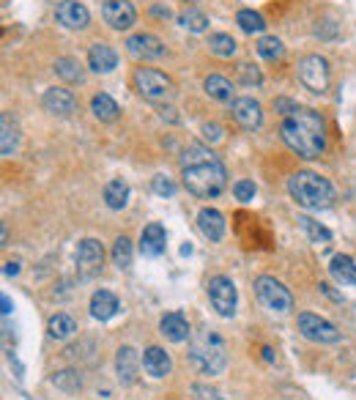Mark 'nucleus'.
Instances as JSON below:
<instances>
[{
  "mask_svg": "<svg viewBox=\"0 0 356 400\" xmlns=\"http://www.w3.org/2000/svg\"><path fill=\"white\" fill-rule=\"evenodd\" d=\"M181 173H183L186 192L200 200L216 198L227 187V170L222 159L211 148L197 146V143L181 151Z\"/></svg>",
  "mask_w": 356,
  "mask_h": 400,
  "instance_id": "obj_1",
  "label": "nucleus"
},
{
  "mask_svg": "<svg viewBox=\"0 0 356 400\" xmlns=\"http://www.w3.org/2000/svg\"><path fill=\"white\" fill-rule=\"evenodd\" d=\"M280 135H282L285 146L302 159H318L326 151L324 118L310 107H296L291 115H285Z\"/></svg>",
  "mask_w": 356,
  "mask_h": 400,
  "instance_id": "obj_2",
  "label": "nucleus"
},
{
  "mask_svg": "<svg viewBox=\"0 0 356 400\" xmlns=\"http://www.w3.org/2000/svg\"><path fill=\"white\" fill-rule=\"evenodd\" d=\"M288 192L296 200V205L307 208V211H324L335 203V187L329 184V179L313 173V170H299L288 179Z\"/></svg>",
  "mask_w": 356,
  "mask_h": 400,
  "instance_id": "obj_3",
  "label": "nucleus"
},
{
  "mask_svg": "<svg viewBox=\"0 0 356 400\" xmlns=\"http://www.w3.org/2000/svg\"><path fill=\"white\" fill-rule=\"evenodd\" d=\"M189 359L203 376H219L227 368V346L214 329H200L189 343Z\"/></svg>",
  "mask_w": 356,
  "mask_h": 400,
  "instance_id": "obj_4",
  "label": "nucleus"
},
{
  "mask_svg": "<svg viewBox=\"0 0 356 400\" xmlns=\"http://www.w3.org/2000/svg\"><path fill=\"white\" fill-rule=\"evenodd\" d=\"M135 88H137V93H140L143 99L157 102V104L170 102V99L176 96L173 80H170L168 74L157 71V69H137V71H135Z\"/></svg>",
  "mask_w": 356,
  "mask_h": 400,
  "instance_id": "obj_5",
  "label": "nucleus"
},
{
  "mask_svg": "<svg viewBox=\"0 0 356 400\" xmlns=\"http://www.w3.org/2000/svg\"><path fill=\"white\" fill-rule=\"evenodd\" d=\"M255 296H258V302L269 310V313H280V315H285V313H291L293 310V296H291V291L280 282V280H274V277H258L255 280Z\"/></svg>",
  "mask_w": 356,
  "mask_h": 400,
  "instance_id": "obj_6",
  "label": "nucleus"
},
{
  "mask_svg": "<svg viewBox=\"0 0 356 400\" xmlns=\"http://www.w3.org/2000/svg\"><path fill=\"white\" fill-rule=\"evenodd\" d=\"M296 69H299V80H302V85L307 91L326 93V88H329V63H326V58H321V55H304Z\"/></svg>",
  "mask_w": 356,
  "mask_h": 400,
  "instance_id": "obj_7",
  "label": "nucleus"
},
{
  "mask_svg": "<svg viewBox=\"0 0 356 400\" xmlns=\"http://www.w3.org/2000/svg\"><path fill=\"white\" fill-rule=\"evenodd\" d=\"M208 299H211V307L222 315V318H233L236 313V302H238V291L233 285L230 277L225 274H216L208 280Z\"/></svg>",
  "mask_w": 356,
  "mask_h": 400,
  "instance_id": "obj_8",
  "label": "nucleus"
},
{
  "mask_svg": "<svg viewBox=\"0 0 356 400\" xmlns=\"http://www.w3.org/2000/svg\"><path fill=\"white\" fill-rule=\"evenodd\" d=\"M299 332L313 343H340V329L315 313H299Z\"/></svg>",
  "mask_w": 356,
  "mask_h": 400,
  "instance_id": "obj_9",
  "label": "nucleus"
},
{
  "mask_svg": "<svg viewBox=\"0 0 356 400\" xmlns=\"http://www.w3.org/2000/svg\"><path fill=\"white\" fill-rule=\"evenodd\" d=\"M102 263H104V247L102 241L96 238H82L74 249V266L82 277H93L102 271Z\"/></svg>",
  "mask_w": 356,
  "mask_h": 400,
  "instance_id": "obj_10",
  "label": "nucleus"
},
{
  "mask_svg": "<svg viewBox=\"0 0 356 400\" xmlns=\"http://www.w3.org/2000/svg\"><path fill=\"white\" fill-rule=\"evenodd\" d=\"M230 113H233V121H236L241 129H247V132H252V129H258V126L263 124V107H260V102H255L252 96H238V99H233Z\"/></svg>",
  "mask_w": 356,
  "mask_h": 400,
  "instance_id": "obj_11",
  "label": "nucleus"
},
{
  "mask_svg": "<svg viewBox=\"0 0 356 400\" xmlns=\"http://www.w3.org/2000/svg\"><path fill=\"white\" fill-rule=\"evenodd\" d=\"M102 16L113 30H129L137 22V11L129 0H104Z\"/></svg>",
  "mask_w": 356,
  "mask_h": 400,
  "instance_id": "obj_12",
  "label": "nucleus"
},
{
  "mask_svg": "<svg viewBox=\"0 0 356 400\" xmlns=\"http://www.w3.org/2000/svg\"><path fill=\"white\" fill-rule=\"evenodd\" d=\"M55 19H58L63 27H69V30H85L88 22H91V14H88V8H85L82 3H77V0H60V3L55 5Z\"/></svg>",
  "mask_w": 356,
  "mask_h": 400,
  "instance_id": "obj_13",
  "label": "nucleus"
},
{
  "mask_svg": "<svg viewBox=\"0 0 356 400\" xmlns=\"http://www.w3.org/2000/svg\"><path fill=\"white\" fill-rule=\"evenodd\" d=\"M124 47L129 49V55L143 58V60H157V58L165 55V44L157 36H151V33H135V36L126 38Z\"/></svg>",
  "mask_w": 356,
  "mask_h": 400,
  "instance_id": "obj_14",
  "label": "nucleus"
},
{
  "mask_svg": "<svg viewBox=\"0 0 356 400\" xmlns=\"http://www.w3.org/2000/svg\"><path fill=\"white\" fill-rule=\"evenodd\" d=\"M41 107H44L49 115L66 118V115H71V113L77 110V99H74V93L66 91V88H49V91H44V96H41Z\"/></svg>",
  "mask_w": 356,
  "mask_h": 400,
  "instance_id": "obj_15",
  "label": "nucleus"
},
{
  "mask_svg": "<svg viewBox=\"0 0 356 400\" xmlns=\"http://www.w3.org/2000/svg\"><path fill=\"white\" fill-rule=\"evenodd\" d=\"M140 354L132 348V346H121L118 354H115V373L121 379V384H135L137 381V373H140Z\"/></svg>",
  "mask_w": 356,
  "mask_h": 400,
  "instance_id": "obj_16",
  "label": "nucleus"
},
{
  "mask_svg": "<svg viewBox=\"0 0 356 400\" xmlns=\"http://www.w3.org/2000/svg\"><path fill=\"white\" fill-rule=\"evenodd\" d=\"M143 370H146L151 379H165V376H170V370H173V359H170V354H168L165 348L151 346V348L143 351Z\"/></svg>",
  "mask_w": 356,
  "mask_h": 400,
  "instance_id": "obj_17",
  "label": "nucleus"
},
{
  "mask_svg": "<svg viewBox=\"0 0 356 400\" xmlns=\"http://www.w3.org/2000/svg\"><path fill=\"white\" fill-rule=\"evenodd\" d=\"M165 244H168V233H165V227L159 222H151V225L143 227V233H140V252L146 258H159L165 252Z\"/></svg>",
  "mask_w": 356,
  "mask_h": 400,
  "instance_id": "obj_18",
  "label": "nucleus"
},
{
  "mask_svg": "<svg viewBox=\"0 0 356 400\" xmlns=\"http://www.w3.org/2000/svg\"><path fill=\"white\" fill-rule=\"evenodd\" d=\"M118 310H121V302H118V296H115L113 291L99 288V291L91 296V315H93L96 321H110Z\"/></svg>",
  "mask_w": 356,
  "mask_h": 400,
  "instance_id": "obj_19",
  "label": "nucleus"
},
{
  "mask_svg": "<svg viewBox=\"0 0 356 400\" xmlns=\"http://www.w3.org/2000/svg\"><path fill=\"white\" fill-rule=\"evenodd\" d=\"M88 66L96 74H110L118 66V52L110 44H93L91 52H88Z\"/></svg>",
  "mask_w": 356,
  "mask_h": 400,
  "instance_id": "obj_20",
  "label": "nucleus"
},
{
  "mask_svg": "<svg viewBox=\"0 0 356 400\" xmlns=\"http://www.w3.org/2000/svg\"><path fill=\"white\" fill-rule=\"evenodd\" d=\"M197 227L208 241H219L225 236V216L216 208H200L197 214Z\"/></svg>",
  "mask_w": 356,
  "mask_h": 400,
  "instance_id": "obj_21",
  "label": "nucleus"
},
{
  "mask_svg": "<svg viewBox=\"0 0 356 400\" xmlns=\"http://www.w3.org/2000/svg\"><path fill=\"white\" fill-rule=\"evenodd\" d=\"M159 329H162V335H165L170 343H183V340L189 337V321H186V315L178 313V310L162 315Z\"/></svg>",
  "mask_w": 356,
  "mask_h": 400,
  "instance_id": "obj_22",
  "label": "nucleus"
},
{
  "mask_svg": "<svg viewBox=\"0 0 356 400\" xmlns=\"http://www.w3.org/2000/svg\"><path fill=\"white\" fill-rule=\"evenodd\" d=\"M329 274L335 282L340 285H356V263L351 255H335L332 258V266H329Z\"/></svg>",
  "mask_w": 356,
  "mask_h": 400,
  "instance_id": "obj_23",
  "label": "nucleus"
},
{
  "mask_svg": "<svg viewBox=\"0 0 356 400\" xmlns=\"http://www.w3.org/2000/svg\"><path fill=\"white\" fill-rule=\"evenodd\" d=\"M19 146V126L14 124V118L8 113L0 115V154L3 157H11Z\"/></svg>",
  "mask_w": 356,
  "mask_h": 400,
  "instance_id": "obj_24",
  "label": "nucleus"
},
{
  "mask_svg": "<svg viewBox=\"0 0 356 400\" xmlns=\"http://www.w3.org/2000/svg\"><path fill=\"white\" fill-rule=\"evenodd\" d=\"M47 332L52 340H69L71 335H77V321L69 313H55L47 324Z\"/></svg>",
  "mask_w": 356,
  "mask_h": 400,
  "instance_id": "obj_25",
  "label": "nucleus"
},
{
  "mask_svg": "<svg viewBox=\"0 0 356 400\" xmlns=\"http://www.w3.org/2000/svg\"><path fill=\"white\" fill-rule=\"evenodd\" d=\"M104 203H107V208H113V211L126 208V203H129V184H126L124 179H113V181L104 187Z\"/></svg>",
  "mask_w": 356,
  "mask_h": 400,
  "instance_id": "obj_26",
  "label": "nucleus"
},
{
  "mask_svg": "<svg viewBox=\"0 0 356 400\" xmlns=\"http://www.w3.org/2000/svg\"><path fill=\"white\" fill-rule=\"evenodd\" d=\"M55 74H58L63 82H77V85L85 80V71H82L80 60H77V58H71V55H66V58H58V60H55Z\"/></svg>",
  "mask_w": 356,
  "mask_h": 400,
  "instance_id": "obj_27",
  "label": "nucleus"
},
{
  "mask_svg": "<svg viewBox=\"0 0 356 400\" xmlns=\"http://www.w3.org/2000/svg\"><path fill=\"white\" fill-rule=\"evenodd\" d=\"M203 88L216 102H230V96H233V82L227 77H222V74H208L205 82H203Z\"/></svg>",
  "mask_w": 356,
  "mask_h": 400,
  "instance_id": "obj_28",
  "label": "nucleus"
},
{
  "mask_svg": "<svg viewBox=\"0 0 356 400\" xmlns=\"http://www.w3.org/2000/svg\"><path fill=\"white\" fill-rule=\"evenodd\" d=\"M91 110H93V115L99 118V121H115L118 118V102L110 96V93H96L93 99H91Z\"/></svg>",
  "mask_w": 356,
  "mask_h": 400,
  "instance_id": "obj_29",
  "label": "nucleus"
},
{
  "mask_svg": "<svg viewBox=\"0 0 356 400\" xmlns=\"http://www.w3.org/2000/svg\"><path fill=\"white\" fill-rule=\"evenodd\" d=\"M236 22H238V27L244 33H263L266 30V19L258 11H252V8H241L236 14Z\"/></svg>",
  "mask_w": 356,
  "mask_h": 400,
  "instance_id": "obj_30",
  "label": "nucleus"
},
{
  "mask_svg": "<svg viewBox=\"0 0 356 400\" xmlns=\"http://www.w3.org/2000/svg\"><path fill=\"white\" fill-rule=\"evenodd\" d=\"M208 49L216 58H230V55H236V38L227 36V33H211L208 36Z\"/></svg>",
  "mask_w": 356,
  "mask_h": 400,
  "instance_id": "obj_31",
  "label": "nucleus"
},
{
  "mask_svg": "<svg viewBox=\"0 0 356 400\" xmlns=\"http://www.w3.org/2000/svg\"><path fill=\"white\" fill-rule=\"evenodd\" d=\"M255 49H258V55L266 58V60H280V58L285 55V47H282V41H280L277 36H263V38H258Z\"/></svg>",
  "mask_w": 356,
  "mask_h": 400,
  "instance_id": "obj_32",
  "label": "nucleus"
},
{
  "mask_svg": "<svg viewBox=\"0 0 356 400\" xmlns=\"http://www.w3.org/2000/svg\"><path fill=\"white\" fill-rule=\"evenodd\" d=\"M299 225L304 227V233L310 236L313 244H329V241H332V230L324 227V225H318L315 219H310V216H299Z\"/></svg>",
  "mask_w": 356,
  "mask_h": 400,
  "instance_id": "obj_33",
  "label": "nucleus"
},
{
  "mask_svg": "<svg viewBox=\"0 0 356 400\" xmlns=\"http://www.w3.org/2000/svg\"><path fill=\"white\" fill-rule=\"evenodd\" d=\"M132 258H135L132 241H129L126 236H118L115 244H113V263H115L118 269H129V266H132Z\"/></svg>",
  "mask_w": 356,
  "mask_h": 400,
  "instance_id": "obj_34",
  "label": "nucleus"
},
{
  "mask_svg": "<svg viewBox=\"0 0 356 400\" xmlns=\"http://www.w3.org/2000/svg\"><path fill=\"white\" fill-rule=\"evenodd\" d=\"M178 22H181V27H186V30H192V33H203V30L208 27V16H205L203 11H197V8H186V11L178 16Z\"/></svg>",
  "mask_w": 356,
  "mask_h": 400,
  "instance_id": "obj_35",
  "label": "nucleus"
},
{
  "mask_svg": "<svg viewBox=\"0 0 356 400\" xmlns=\"http://www.w3.org/2000/svg\"><path fill=\"white\" fill-rule=\"evenodd\" d=\"M52 387L63 390V392H80L82 390V379L77 370H60L52 376Z\"/></svg>",
  "mask_w": 356,
  "mask_h": 400,
  "instance_id": "obj_36",
  "label": "nucleus"
},
{
  "mask_svg": "<svg viewBox=\"0 0 356 400\" xmlns=\"http://www.w3.org/2000/svg\"><path fill=\"white\" fill-rule=\"evenodd\" d=\"M238 80L249 88V85H260L263 82V74H260V69L255 63H241L238 66Z\"/></svg>",
  "mask_w": 356,
  "mask_h": 400,
  "instance_id": "obj_37",
  "label": "nucleus"
},
{
  "mask_svg": "<svg viewBox=\"0 0 356 400\" xmlns=\"http://www.w3.org/2000/svg\"><path fill=\"white\" fill-rule=\"evenodd\" d=\"M255 192H258V187H255L252 181H247V179H241V181L233 184V195H236L238 203H252Z\"/></svg>",
  "mask_w": 356,
  "mask_h": 400,
  "instance_id": "obj_38",
  "label": "nucleus"
},
{
  "mask_svg": "<svg viewBox=\"0 0 356 400\" xmlns=\"http://www.w3.org/2000/svg\"><path fill=\"white\" fill-rule=\"evenodd\" d=\"M151 190H154L159 198H173V195H176V184H173L168 176H154Z\"/></svg>",
  "mask_w": 356,
  "mask_h": 400,
  "instance_id": "obj_39",
  "label": "nucleus"
},
{
  "mask_svg": "<svg viewBox=\"0 0 356 400\" xmlns=\"http://www.w3.org/2000/svg\"><path fill=\"white\" fill-rule=\"evenodd\" d=\"M192 400H225L214 387H208V384H194L192 387Z\"/></svg>",
  "mask_w": 356,
  "mask_h": 400,
  "instance_id": "obj_40",
  "label": "nucleus"
},
{
  "mask_svg": "<svg viewBox=\"0 0 356 400\" xmlns=\"http://www.w3.org/2000/svg\"><path fill=\"white\" fill-rule=\"evenodd\" d=\"M203 140H208V143H219L222 140V126L219 124H214V121H208V124H203Z\"/></svg>",
  "mask_w": 356,
  "mask_h": 400,
  "instance_id": "obj_41",
  "label": "nucleus"
},
{
  "mask_svg": "<svg viewBox=\"0 0 356 400\" xmlns=\"http://www.w3.org/2000/svg\"><path fill=\"white\" fill-rule=\"evenodd\" d=\"M296 107H299V104H296L293 99H288V96H280V99H274V113H280V115H291Z\"/></svg>",
  "mask_w": 356,
  "mask_h": 400,
  "instance_id": "obj_42",
  "label": "nucleus"
},
{
  "mask_svg": "<svg viewBox=\"0 0 356 400\" xmlns=\"http://www.w3.org/2000/svg\"><path fill=\"white\" fill-rule=\"evenodd\" d=\"M159 118H162V121H168V124H178L176 110H173L170 104H162V107H159Z\"/></svg>",
  "mask_w": 356,
  "mask_h": 400,
  "instance_id": "obj_43",
  "label": "nucleus"
},
{
  "mask_svg": "<svg viewBox=\"0 0 356 400\" xmlns=\"http://www.w3.org/2000/svg\"><path fill=\"white\" fill-rule=\"evenodd\" d=\"M3 274H5V277H16V274H19V260H8V263L3 266Z\"/></svg>",
  "mask_w": 356,
  "mask_h": 400,
  "instance_id": "obj_44",
  "label": "nucleus"
},
{
  "mask_svg": "<svg viewBox=\"0 0 356 400\" xmlns=\"http://www.w3.org/2000/svg\"><path fill=\"white\" fill-rule=\"evenodd\" d=\"M318 288H321V291H324V293H326V296H329V299H332V302H337V304H340V302H343V296H340V293H335V291H332V285H329V282H321V285H318Z\"/></svg>",
  "mask_w": 356,
  "mask_h": 400,
  "instance_id": "obj_45",
  "label": "nucleus"
},
{
  "mask_svg": "<svg viewBox=\"0 0 356 400\" xmlns=\"http://www.w3.org/2000/svg\"><path fill=\"white\" fill-rule=\"evenodd\" d=\"M151 14H154V16H159V19H168V16H173V11H170L168 5H165V8H162V5H154V8H151Z\"/></svg>",
  "mask_w": 356,
  "mask_h": 400,
  "instance_id": "obj_46",
  "label": "nucleus"
},
{
  "mask_svg": "<svg viewBox=\"0 0 356 400\" xmlns=\"http://www.w3.org/2000/svg\"><path fill=\"white\" fill-rule=\"evenodd\" d=\"M263 359H266V362H274V351H271V348H263Z\"/></svg>",
  "mask_w": 356,
  "mask_h": 400,
  "instance_id": "obj_47",
  "label": "nucleus"
},
{
  "mask_svg": "<svg viewBox=\"0 0 356 400\" xmlns=\"http://www.w3.org/2000/svg\"><path fill=\"white\" fill-rule=\"evenodd\" d=\"M3 313H5V315L11 313V302H8V296H3Z\"/></svg>",
  "mask_w": 356,
  "mask_h": 400,
  "instance_id": "obj_48",
  "label": "nucleus"
},
{
  "mask_svg": "<svg viewBox=\"0 0 356 400\" xmlns=\"http://www.w3.org/2000/svg\"><path fill=\"white\" fill-rule=\"evenodd\" d=\"M181 255H192V244H183L181 247Z\"/></svg>",
  "mask_w": 356,
  "mask_h": 400,
  "instance_id": "obj_49",
  "label": "nucleus"
}]
</instances>
